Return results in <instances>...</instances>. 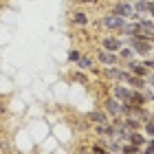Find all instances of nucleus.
Returning a JSON list of instances; mask_svg holds the SVG:
<instances>
[{
  "label": "nucleus",
  "mask_w": 154,
  "mask_h": 154,
  "mask_svg": "<svg viewBox=\"0 0 154 154\" xmlns=\"http://www.w3.org/2000/svg\"><path fill=\"white\" fill-rule=\"evenodd\" d=\"M128 42H130V48L137 55H145V57H148V53L154 48L152 46V40L150 38H143V35H132V38H128Z\"/></svg>",
  "instance_id": "obj_1"
},
{
  "label": "nucleus",
  "mask_w": 154,
  "mask_h": 154,
  "mask_svg": "<svg viewBox=\"0 0 154 154\" xmlns=\"http://www.w3.org/2000/svg\"><path fill=\"white\" fill-rule=\"evenodd\" d=\"M125 22H128L125 18H119V16H115V13H108V16H103V18H101L103 29H108L110 33H119V31H123Z\"/></svg>",
  "instance_id": "obj_2"
},
{
  "label": "nucleus",
  "mask_w": 154,
  "mask_h": 154,
  "mask_svg": "<svg viewBox=\"0 0 154 154\" xmlns=\"http://www.w3.org/2000/svg\"><path fill=\"white\" fill-rule=\"evenodd\" d=\"M110 13H115V16H119V18H125V20H130V18L137 16L134 7H132V2H128V0H119V2H115L112 7H110Z\"/></svg>",
  "instance_id": "obj_3"
},
{
  "label": "nucleus",
  "mask_w": 154,
  "mask_h": 154,
  "mask_svg": "<svg viewBox=\"0 0 154 154\" xmlns=\"http://www.w3.org/2000/svg\"><path fill=\"white\" fill-rule=\"evenodd\" d=\"M97 62H99L101 66H121L119 55L112 53V51H106V48H99V51H97Z\"/></svg>",
  "instance_id": "obj_4"
},
{
  "label": "nucleus",
  "mask_w": 154,
  "mask_h": 154,
  "mask_svg": "<svg viewBox=\"0 0 154 154\" xmlns=\"http://www.w3.org/2000/svg\"><path fill=\"white\" fill-rule=\"evenodd\" d=\"M137 35H143V38H150L154 40V20L152 18H139L137 20Z\"/></svg>",
  "instance_id": "obj_5"
},
{
  "label": "nucleus",
  "mask_w": 154,
  "mask_h": 154,
  "mask_svg": "<svg viewBox=\"0 0 154 154\" xmlns=\"http://www.w3.org/2000/svg\"><path fill=\"white\" fill-rule=\"evenodd\" d=\"M106 71H103V77L106 79H112V82H125V77H128V71H125L123 66H103Z\"/></svg>",
  "instance_id": "obj_6"
},
{
  "label": "nucleus",
  "mask_w": 154,
  "mask_h": 154,
  "mask_svg": "<svg viewBox=\"0 0 154 154\" xmlns=\"http://www.w3.org/2000/svg\"><path fill=\"white\" fill-rule=\"evenodd\" d=\"M123 68L128 73H132V75H139V77H148V73H150V68L143 64V62H137V60H130V62H125L123 64Z\"/></svg>",
  "instance_id": "obj_7"
},
{
  "label": "nucleus",
  "mask_w": 154,
  "mask_h": 154,
  "mask_svg": "<svg viewBox=\"0 0 154 154\" xmlns=\"http://www.w3.org/2000/svg\"><path fill=\"white\" fill-rule=\"evenodd\" d=\"M103 110L110 115V117H123V103L115 99V97H110V99L103 101Z\"/></svg>",
  "instance_id": "obj_8"
},
{
  "label": "nucleus",
  "mask_w": 154,
  "mask_h": 154,
  "mask_svg": "<svg viewBox=\"0 0 154 154\" xmlns=\"http://www.w3.org/2000/svg\"><path fill=\"white\" fill-rule=\"evenodd\" d=\"M130 95H132V88L128 86V84H125V86H123V84H115V86H112V97L119 99L121 103H128Z\"/></svg>",
  "instance_id": "obj_9"
},
{
  "label": "nucleus",
  "mask_w": 154,
  "mask_h": 154,
  "mask_svg": "<svg viewBox=\"0 0 154 154\" xmlns=\"http://www.w3.org/2000/svg\"><path fill=\"white\" fill-rule=\"evenodd\" d=\"M123 46V40L117 38V35H106L101 40V48H106V51H112V53H119V48Z\"/></svg>",
  "instance_id": "obj_10"
},
{
  "label": "nucleus",
  "mask_w": 154,
  "mask_h": 154,
  "mask_svg": "<svg viewBox=\"0 0 154 154\" xmlns=\"http://www.w3.org/2000/svg\"><path fill=\"white\" fill-rule=\"evenodd\" d=\"M125 84H128L132 90H145V86H148L145 77H139V75H132V73H128V77H125Z\"/></svg>",
  "instance_id": "obj_11"
},
{
  "label": "nucleus",
  "mask_w": 154,
  "mask_h": 154,
  "mask_svg": "<svg viewBox=\"0 0 154 154\" xmlns=\"http://www.w3.org/2000/svg\"><path fill=\"white\" fill-rule=\"evenodd\" d=\"M88 119H90L95 125H99V123H110V115L106 112V110H93V112L88 115Z\"/></svg>",
  "instance_id": "obj_12"
},
{
  "label": "nucleus",
  "mask_w": 154,
  "mask_h": 154,
  "mask_svg": "<svg viewBox=\"0 0 154 154\" xmlns=\"http://www.w3.org/2000/svg\"><path fill=\"white\" fill-rule=\"evenodd\" d=\"M128 143H132V145H137V148H143V145L148 143V137H145L143 132H139V130H134V132H130V134H128Z\"/></svg>",
  "instance_id": "obj_13"
},
{
  "label": "nucleus",
  "mask_w": 154,
  "mask_h": 154,
  "mask_svg": "<svg viewBox=\"0 0 154 154\" xmlns=\"http://www.w3.org/2000/svg\"><path fill=\"white\" fill-rule=\"evenodd\" d=\"M128 103H130V106H145V103H148V99H145V93H143V90H132Z\"/></svg>",
  "instance_id": "obj_14"
},
{
  "label": "nucleus",
  "mask_w": 154,
  "mask_h": 154,
  "mask_svg": "<svg viewBox=\"0 0 154 154\" xmlns=\"http://www.w3.org/2000/svg\"><path fill=\"white\" fill-rule=\"evenodd\" d=\"M117 55H119V60H121V66H123V64H125V62H130V60H132V57H134V55H137V53H134V51H132V48H130V46H121V48H119V53H117Z\"/></svg>",
  "instance_id": "obj_15"
},
{
  "label": "nucleus",
  "mask_w": 154,
  "mask_h": 154,
  "mask_svg": "<svg viewBox=\"0 0 154 154\" xmlns=\"http://www.w3.org/2000/svg\"><path fill=\"white\" fill-rule=\"evenodd\" d=\"M73 22L79 24V26H86L88 24V16L84 11H73Z\"/></svg>",
  "instance_id": "obj_16"
},
{
  "label": "nucleus",
  "mask_w": 154,
  "mask_h": 154,
  "mask_svg": "<svg viewBox=\"0 0 154 154\" xmlns=\"http://www.w3.org/2000/svg\"><path fill=\"white\" fill-rule=\"evenodd\" d=\"M77 68H79V71H90V68H93V57H86V55H82L79 62H77Z\"/></svg>",
  "instance_id": "obj_17"
},
{
  "label": "nucleus",
  "mask_w": 154,
  "mask_h": 154,
  "mask_svg": "<svg viewBox=\"0 0 154 154\" xmlns=\"http://www.w3.org/2000/svg\"><path fill=\"white\" fill-rule=\"evenodd\" d=\"M143 134L148 137V139H152V137H154V119H152V117L143 121Z\"/></svg>",
  "instance_id": "obj_18"
},
{
  "label": "nucleus",
  "mask_w": 154,
  "mask_h": 154,
  "mask_svg": "<svg viewBox=\"0 0 154 154\" xmlns=\"http://www.w3.org/2000/svg\"><path fill=\"white\" fill-rule=\"evenodd\" d=\"M132 7H134V13H148V0H134L132 2Z\"/></svg>",
  "instance_id": "obj_19"
},
{
  "label": "nucleus",
  "mask_w": 154,
  "mask_h": 154,
  "mask_svg": "<svg viewBox=\"0 0 154 154\" xmlns=\"http://www.w3.org/2000/svg\"><path fill=\"white\" fill-rule=\"evenodd\" d=\"M121 33H123L125 38L137 35V33H139V31H137V22H125V26H123V31H121Z\"/></svg>",
  "instance_id": "obj_20"
},
{
  "label": "nucleus",
  "mask_w": 154,
  "mask_h": 154,
  "mask_svg": "<svg viewBox=\"0 0 154 154\" xmlns=\"http://www.w3.org/2000/svg\"><path fill=\"white\" fill-rule=\"evenodd\" d=\"M139 152H141V148H137V145H132V143L121 145V154H139Z\"/></svg>",
  "instance_id": "obj_21"
},
{
  "label": "nucleus",
  "mask_w": 154,
  "mask_h": 154,
  "mask_svg": "<svg viewBox=\"0 0 154 154\" xmlns=\"http://www.w3.org/2000/svg\"><path fill=\"white\" fill-rule=\"evenodd\" d=\"M79 57H82V51H79V48H71V51H68V62H71V64H77Z\"/></svg>",
  "instance_id": "obj_22"
},
{
  "label": "nucleus",
  "mask_w": 154,
  "mask_h": 154,
  "mask_svg": "<svg viewBox=\"0 0 154 154\" xmlns=\"http://www.w3.org/2000/svg\"><path fill=\"white\" fill-rule=\"evenodd\" d=\"M90 154H110V150L103 148V145H93V148H90Z\"/></svg>",
  "instance_id": "obj_23"
},
{
  "label": "nucleus",
  "mask_w": 154,
  "mask_h": 154,
  "mask_svg": "<svg viewBox=\"0 0 154 154\" xmlns=\"http://www.w3.org/2000/svg\"><path fill=\"white\" fill-rule=\"evenodd\" d=\"M141 154H154V137L150 139L148 143H145V148L141 150Z\"/></svg>",
  "instance_id": "obj_24"
},
{
  "label": "nucleus",
  "mask_w": 154,
  "mask_h": 154,
  "mask_svg": "<svg viewBox=\"0 0 154 154\" xmlns=\"http://www.w3.org/2000/svg\"><path fill=\"white\" fill-rule=\"evenodd\" d=\"M148 16L154 20V0H148Z\"/></svg>",
  "instance_id": "obj_25"
},
{
  "label": "nucleus",
  "mask_w": 154,
  "mask_h": 154,
  "mask_svg": "<svg viewBox=\"0 0 154 154\" xmlns=\"http://www.w3.org/2000/svg\"><path fill=\"white\" fill-rule=\"evenodd\" d=\"M75 82H79V84H86L88 79H86V75H84V73H75Z\"/></svg>",
  "instance_id": "obj_26"
},
{
  "label": "nucleus",
  "mask_w": 154,
  "mask_h": 154,
  "mask_svg": "<svg viewBox=\"0 0 154 154\" xmlns=\"http://www.w3.org/2000/svg\"><path fill=\"white\" fill-rule=\"evenodd\" d=\"M143 64H145V66H148V68H150V71H154V60H145V62H143Z\"/></svg>",
  "instance_id": "obj_27"
},
{
  "label": "nucleus",
  "mask_w": 154,
  "mask_h": 154,
  "mask_svg": "<svg viewBox=\"0 0 154 154\" xmlns=\"http://www.w3.org/2000/svg\"><path fill=\"white\" fill-rule=\"evenodd\" d=\"M79 2H84V5H88V2H95V0H79Z\"/></svg>",
  "instance_id": "obj_28"
},
{
  "label": "nucleus",
  "mask_w": 154,
  "mask_h": 154,
  "mask_svg": "<svg viewBox=\"0 0 154 154\" xmlns=\"http://www.w3.org/2000/svg\"><path fill=\"white\" fill-rule=\"evenodd\" d=\"M128 2H134V0H128Z\"/></svg>",
  "instance_id": "obj_29"
},
{
  "label": "nucleus",
  "mask_w": 154,
  "mask_h": 154,
  "mask_svg": "<svg viewBox=\"0 0 154 154\" xmlns=\"http://www.w3.org/2000/svg\"><path fill=\"white\" fill-rule=\"evenodd\" d=\"M152 42H154V40H152Z\"/></svg>",
  "instance_id": "obj_30"
},
{
  "label": "nucleus",
  "mask_w": 154,
  "mask_h": 154,
  "mask_svg": "<svg viewBox=\"0 0 154 154\" xmlns=\"http://www.w3.org/2000/svg\"><path fill=\"white\" fill-rule=\"evenodd\" d=\"M152 119H154V117H152Z\"/></svg>",
  "instance_id": "obj_31"
}]
</instances>
